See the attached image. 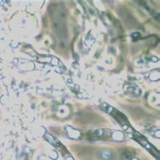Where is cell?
I'll use <instances>...</instances> for the list:
<instances>
[{"instance_id": "1", "label": "cell", "mask_w": 160, "mask_h": 160, "mask_svg": "<svg viewBox=\"0 0 160 160\" xmlns=\"http://www.w3.org/2000/svg\"><path fill=\"white\" fill-rule=\"evenodd\" d=\"M102 156L104 158H107V159L112 158V155H111L110 152H108V151H104V152H102Z\"/></svg>"}]
</instances>
